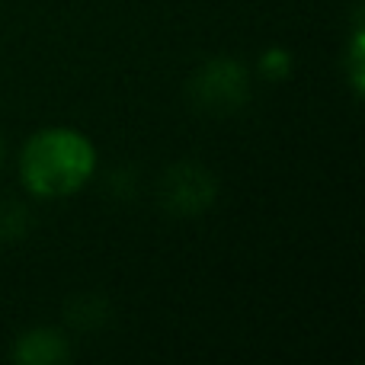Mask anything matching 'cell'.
<instances>
[{
	"instance_id": "4",
	"label": "cell",
	"mask_w": 365,
	"mask_h": 365,
	"mask_svg": "<svg viewBox=\"0 0 365 365\" xmlns=\"http://www.w3.org/2000/svg\"><path fill=\"white\" fill-rule=\"evenodd\" d=\"M13 359L19 365H58L68 359V343L55 330H32L19 336Z\"/></svg>"
},
{
	"instance_id": "6",
	"label": "cell",
	"mask_w": 365,
	"mask_h": 365,
	"mask_svg": "<svg viewBox=\"0 0 365 365\" xmlns=\"http://www.w3.org/2000/svg\"><path fill=\"white\" fill-rule=\"evenodd\" d=\"M289 68H292V55L289 51H269V55L263 58V74L266 77H282V74H289Z\"/></svg>"
},
{
	"instance_id": "2",
	"label": "cell",
	"mask_w": 365,
	"mask_h": 365,
	"mask_svg": "<svg viewBox=\"0 0 365 365\" xmlns=\"http://www.w3.org/2000/svg\"><path fill=\"white\" fill-rule=\"evenodd\" d=\"M189 93H192L195 106L205 113H234L247 100V74L240 64L218 58V61H208L192 77Z\"/></svg>"
},
{
	"instance_id": "5",
	"label": "cell",
	"mask_w": 365,
	"mask_h": 365,
	"mask_svg": "<svg viewBox=\"0 0 365 365\" xmlns=\"http://www.w3.org/2000/svg\"><path fill=\"white\" fill-rule=\"evenodd\" d=\"M349 77H353L356 93H362V29H356L353 48H349Z\"/></svg>"
},
{
	"instance_id": "1",
	"label": "cell",
	"mask_w": 365,
	"mask_h": 365,
	"mask_svg": "<svg viewBox=\"0 0 365 365\" xmlns=\"http://www.w3.org/2000/svg\"><path fill=\"white\" fill-rule=\"evenodd\" d=\"M93 167V145L74 128H45L23 148L19 158L23 182L45 199L77 192L90 180Z\"/></svg>"
},
{
	"instance_id": "3",
	"label": "cell",
	"mask_w": 365,
	"mask_h": 365,
	"mask_svg": "<svg viewBox=\"0 0 365 365\" xmlns=\"http://www.w3.org/2000/svg\"><path fill=\"white\" fill-rule=\"evenodd\" d=\"M215 195V182L199 170V167H177L170 170L164 186V199L167 205L177 215H195L212 202Z\"/></svg>"
}]
</instances>
